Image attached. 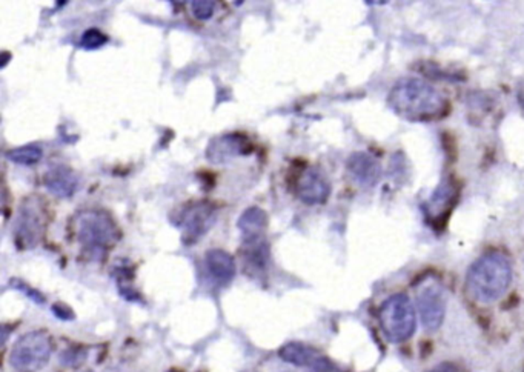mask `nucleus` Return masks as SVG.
<instances>
[{"instance_id":"nucleus-1","label":"nucleus","mask_w":524,"mask_h":372,"mask_svg":"<svg viewBox=\"0 0 524 372\" xmlns=\"http://www.w3.org/2000/svg\"><path fill=\"white\" fill-rule=\"evenodd\" d=\"M388 105L397 116L411 122H429L448 112L442 93L421 79L397 81L388 96Z\"/></svg>"},{"instance_id":"nucleus-2","label":"nucleus","mask_w":524,"mask_h":372,"mask_svg":"<svg viewBox=\"0 0 524 372\" xmlns=\"http://www.w3.org/2000/svg\"><path fill=\"white\" fill-rule=\"evenodd\" d=\"M512 280V267L505 254L488 252L472 263L467 271L469 296L480 303L497 302L506 294Z\"/></svg>"},{"instance_id":"nucleus-3","label":"nucleus","mask_w":524,"mask_h":372,"mask_svg":"<svg viewBox=\"0 0 524 372\" xmlns=\"http://www.w3.org/2000/svg\"><path fill=\"white\" fill-rule=\"evenodd\" d=\"M77 242L83 252L99 259L120 239V231L104 211H83L74 221Z\"/></svg>"},{"instance_id":"nucleus-4","label":"nucleus","mask_w":524,"mask_h":372,"mask_svg":"<svg viewBox=\"0 0 524 372\" xmlns=\"http://www.w3.org/2000/svg\"><path fill=\"white\" fill-rule=\"evenodd\" d=\"M380 326L386 338L402 344L414 336L417 328L414 305L406 294H394L383 302L379 311Z\"/></svg>"},{"instance_id":"nucleus-5","label":"nucleus","mask_w":524,"mask_h":372,"mask_svg":"<svg viewBox=\"0 0 524 372\" xmlns=\"http://www.w3.org/2000/svg\"><path fill=\"white\" fill-rule=\"evenodd\" d=\"M53 354V340L47 332L33 331L19 338L12 346L10 361L19 372H37L47 367Z\"/></svg>"},{"instance_id":"nucleus-6","label":"nucleus","mask_w":524,"mask_h":372,"mask_svg":"<svg viewBox=\"0 0 524 372\" xmlns=\"http://www.w3.org/2000/svg\"><path fill=\"white\" fill-rule=\"evenodd\" d=\"M45 229V210L37 198H28L19 208L18 221L14 229L16 244L22 250H31L41 242Z\"/></svg>"},{"instance_id":"nucleus-7","label":"nucleus","mask_w":524,"mask_h":372,"mask_svg":"<svg viewBox=\"0 0 524 372\" xmlns=\"http://www.w3.org/2000/svg\"><path fill=\"white\" fill-rule=\"evenodd\" d=\"M420 317L428 331H437L446 315V296L437 283H426L417 292Z\"/></svg>"},{"instance_id":"nucleus-8","label":"nucleus","mask_w":524,"mask_h":372,"mask_svg":"<svg viewBox=\"0 0 524 372\" xmlns=\"http://www.w3.org/2000/svg\"><path fill=\"white\" fill-rule=\"evenodd\" d=\"M177 217L175 225L185 229V239L197 240L216 225L217 210L214 205L198 202L187 205Z\"/></svg>"},{"instance_id":"nucleus-9","label":"nucleus","mask_w":524,"mask_h":372,"mask_svg":"<svg viewBox=\"0 0 524 372\" xmlns=\"http://www.w3.org/2000/svg\"><path fill=\"white\" fill-rule=\"evenodd\" d=\"M250 151H252V143L243 134H223L211 140L210 145L206 148V159L214 165H220L235 158L250 156Z\"/></svg>"},{"instance_id":"nucleus-10","label":"nucleus","mask_w":524,"mask_h":372,"mask_svg":"<svg viewBox=\"0 0 524 372\" xmlns=\"http://www.w3.org/2000/svg\"><path fill=\"white\" fill-rule=\"evenodd\" d=\"M457 200H458V186L455 185L454 181L446 179L426 202V217L432 227L437 229L446 221Z\"/></svg>"},{"instance_id":"nucleus-11","label":"nucleus","mask_w":524,"mask_h":372,"mask_svg":"<svg viewBox=\"0 0 524 372\" xmlns=\"http://www.w3.org/2000/svg\"><path fill=\"white\" fill-rule=\"evenodd\" d=\"M331 194V183L319 168H308L297 182V196L304 204L323 205Z\"/></svg>"},{"instance_id":"nucleus-12","label":"nucleus","mask_w":524,"mask_h":372,"mask_svg":"<svg viewBox=\"0 0 524 372\" xmlns=\"http://www.w3.org/2000/svg\"><path fill=\"white\" fill-rule=\"evenodd\" d=\"M242 259H243V269L250 277H262L266 273L269 263V248L266 240H252L243 242L242 248Z\"/></svg>"},{"instance_id":"nucleus-13","label":"nucleus","mask_w":524,"mask_h":372,"mask_svg":"<svg viewBox=\"0 0 524 372\" xmlns=\"http://www.w3.org/2000/svg\"><path fill=\"white\" fill-rule=\"evenodd\" d=\"M45 186H47L48 191L54 194L56 198H71L77 191L79 179L70 167L58 165L45 174Z\"/></svg>"},{"instance_id":"nucleus-14","label":"nucleus","mask_w":524,"mask_h":372,"mask_svg":"<svg viewBox=\"0 0 524 372\" xmlns=\"http://www.w3.org/2000/svg\"><path fill=\"white\" fill-rule=\"evenodd\" d=\"M348 171L358 183L371 186L377 183L381 175V167L379 160H375L367 152H356L348 159Z\"/></svg>"},{"instance_id":"nucleus-15","label":"nucleus","mask_w":524,"mask_h":372,"mask_svg":"<svg viewBox=\"0 0 524 372\" xmlns=\"http://www.w3.org/2000/svg\"><path fill=\"white\" fill-rule=\"evenodd\" d=\"M204 262L211 277L216 280L219 285H229L235 277V262H234V257L227 251H208L204 256Z\"/></svg>"},{"instance_id":"nucleus-16","label":"nucleus","mask_w":524,"mask_h":372,"mask_svg":"<svg viewBox=\"0 0 524 372\" xmlns=\"http://www.w3.org/2000/svg\"><path fill=\"white\" fill-rule=\"evenodd\" d=\"M268 214L258 206H250L240 215L237 227L242 233L243 242L265 239V233L268 228Z\"/></svg>"},{"instance_id":"nucleus-17","label":"nucleus","mask_w":524,"mask_h":372,"mask_svg":"<svg viewBox=\"0 0 524 372\" xmlns=\"http://www.w3.org/2000/svg\"><path fill=\"white\" fill-rule=\"evenodd\" d=\"M280 359L291 363L294 367H312L314 361L320 357V353L309 345L291 342L281 346L279 351Z\"/></svg>"},{"instance_id":"nucleus-18","label":"nucleus","mask_w":524,"mask_h":372,"mask_svg":"<svg viewBox=\"0 0 524 372\" xmlns=\"http://www.w3.org/2000/svg\"><path fill=\"white\" fill-rule=\"evenodd\" d=\"M6 158H8V160H12V163L31 167V165L41 162L42 158H43V151H42L41 146L37 145L19 146V148H14L12 151L6 152Z\"/></svg>"},{"instance_id":"nucleus-19","label":"nucleus","mask_w":524,"mask_h":372,"mask_svg":"<svg viewBox=\"0 0 524 372\" xmlns=\"http://www.w3.org/2000/svg\"><path fill=\"white\" fill-rule=\"evenodd\" d=\"M81 47L85 50H99L108 43V35L97 28H89L81 37Z\"/></svg>"},{"instance_id":"nucleus-20","label":"nucleus","mask_w":524,"mask_h":372,"mask_svg":"<svg viewBox=\"0 0 524 372\" xmlns=\"http://www.w3.org/2000/svg\"><path fill=\"white\" fill-rule=\"evenodd\" d=\"M193 8L194 18L198 20H210L214 12H216V2H210V0H197L191 4Z\"/></svg>"},{"instance_id":"nucleus-21","label":"nucleus","mask_w":524,"mask_h":372,"mask_svg":"<svg viewBox=\"0 0 524 372\" xmlns=\"http://www.w3.org/2000/svg\"><path fill=\"white\" fill-rule=\"evenodd\" d=\"M87 359V353L83 349H66L64 354L60 355V361L65 367L77 368L82 365Z\"/></svg>"},{"instance_id":"nucleus-22","label":"nucleus","mask_w":524,"mask_h":372,"mask_svg":"<svg viewBox=\"0 0 524 372\" xmlns=\"http://www.w3.org/2000/svg\"><path fill=\"white\" fill-rule=\"evenodd\" d=\"M311 369H312V372H343L334 361L329 360L328 357H323V355H320L314 361V365L311 367Z\"/></svg>"},{"instance_id":"nucleus-23","label":"nucleus","mask_w":524,"mask_h":372,"mask_svg":"<svg viewBox=\"0 0 524 372\" xmlns=\"http://www.w3.org/2000/svg\"><path fill=\"white\" fill-rule=\"evenodd\" d=\"M12 285L16 286L19 291L25 292L29 298H33L35 303H43L45 302V298L42 296L41 292L35 291V290H31L28 285H25L22 282H19V280H12Z\"/></svg>"},{"instance_id":"nucleus-24","label":"nucleus","mask_w":524,"mask_h":372,"mask_svg":"<svg viewBox=\"0 0 524 372\" xmlns=\"http://www.w3.org/2000/svg\"><path fill=\"white\" fill-rule=\"evenodd\" d=\"M53 313L56 314V317L60 320H73L74 319V314H73V311L71 309L66 308L64 305H54L53 306Z\"/></svg>"},{"instance_id":"nucleus-25","label":"nucleus","mask_w":524,"mask_h":372,"mask_svg":"<svg viewBox=\"0 0 524 372\" xmlns=\"http://www.w3.org/2000/svg\"><path fill=\"white\" fill-rule=\"evenodd\" d=\"M2 58H4V60H2V68H5L6 64H8V60H10V58H12V56H10V54L8 53H4V56H2Z\"/></svg>"}]
</instances>
